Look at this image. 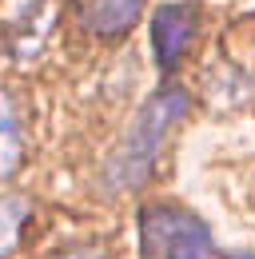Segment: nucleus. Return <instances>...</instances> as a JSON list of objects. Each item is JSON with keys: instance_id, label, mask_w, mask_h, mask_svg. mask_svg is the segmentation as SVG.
Here are the masks:
<instances>
[{"instance_id": "nucleus-1", "label": "nucleus", "mask_w": 255, "mask_h": 259, "mask_svg": "<svg viewBox=\"0 0 255 259\" xmlns=\"http://www.w3.org/2000/svg\"><path fill=\"white\" fill-rule=\"evenodd\" d=\"M184 112H188V92H184V88H159L152 100H144V108L136 112L132 128L124 132L120 148L112 152L108 171H104V180H108L112 192L140 188V184L152 176L156 156H159V148H163V140H167V128H172Z\"/></svg>"}, {"instance_id": "nucleus-5", "label": "nucleus", "mask_w": 255, "mask_h": 259, "mask_svg": "<svg viewBox=\"0 0 255 259\" xmlns=\"http://www.w3.org/2000/svg\"><path fill=\"white\" fill-rule=\"evenodd\" d=\"M20 160H24V132H20L12 100L0 92V180L12 176L20 167Z\"/></svg>"}, {"instance_id": "nucleus-6", "label": "nucleus", "mask_w": 255, "mask_h": 259, "mask_svg": "<svg viewBox=\"0 0 255 259\" xmlns=\"http://www.w3.org/2000/svg\"><path fill=\"white\" fill-rule=\"evenodd\" d=\"M28 220V203L16 195H0V259L20 243V227Z\"/></svg>"}, {"instance_id": "nucleus-2", "label": "nucleus", "mask_w": 255, "mask_h": 259, "mask_svg": "<svg viewBox=\"0 0 255 259\" xmlns=\"http://www.w3.org/2000/svg\"><path fill=\"white\" fill-rule=\"evenodd\" d=\"M140 239L148 259H255L251 251L216 247L207 224L172 203H156L140 211Z\"/></svg>"}, {"instance_id": "nucleus-3", "label": "nucleus", "mask_w": 255, "mask_h": 259, "mask_svg": "<svg viewBox=\"0 0 255 259\" xmlns=\"http://www.w3.org/2000/svg\"><path fill=\"white\" fill-rule=\"evenodd\" d=\"M191 32H195V12L188 4H159L156 16H152V52H156V64L167 68L180 64V56L188 52Z\"/></svg>"}, {"instance_id": "nucleus-4", "label": "nucleus", "mask_w": 255, "mask_h": 259, "mask_svg": "<svg viewBox=\"0 0 255 259\" xmlns=\"http://www.w3.org/2000/svg\"><path fill=\"white\" fill-rule=\"evenodd\" d=\"M80 12H84V24L96 36L112 40V36H124L140 20L144 0H80Z\"/></svg>"}]
</instances>
